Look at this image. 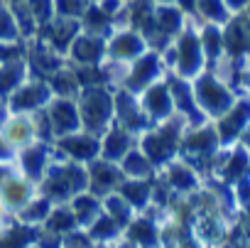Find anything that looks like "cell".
Here are the masks:
<instances>
[{
  "instance_id": "cell-45",
  "label": "cell",
  "mask_w": 250,
  "mask_h": 248,
  "mask_svg": "<svg viewBox=\"0 0 250 248\" xmlns=\"http://www.w3.org/2000/svg\"><path fill=\"white\" fill-rule=\"evenodd\" d=\"M152 3H157V5H162V3H177V0H152Z\"/></svg>"
},
{
  "instance_id": "cell-25",
  "label": "cell",
  "mask_w": 250,
  "mask_h": 248,
  "mask_svg": "<svg viewBox=\"0 0 250 248\" xmlns=\"http://www.w3.org/2000/svg\"><path fill=\"white\" fill-rule=\"evenodd\" d=\"M37 226H27L18 219H8L0 226V248H32L37 243Z\"/></svg>"
},
{
  "instance_id": "cell-7",
  "label": "cell",
  "mask_w": 250,
  "mask_h": 248,
  "mask_svg": "<svg viewBox=\"0 0 250 248\" xmlns=\"http://www.w3.org/2000/svg\"><path fill=\"white\" fill-rule=\"evenodd\" d=\"M167 74H169V67L165 62V54L157 49H147L145 54H140L135 62L128 64V71H125V79H123V89L140 96L147 86L165 79Z\"/></svg>"
},
{
  "instance_id": "cell-26",
  "label": "cell",
  "mask_w": 250,
  "mask_h": 248,
  "mask_svg": "<svg viewBox=\"0 0 250 248\" xmlns=\"http://www.w3.org/2000/svg\"><path fill=\"white\" fill-rule=\"evenodd\" d=\"M157 177V175H155ZM155 177L152 180H128L125 177L123 184L118 187V192L128 199V204L140 214L152 209V192H155Z\"/></svg>"
},
{
  "instance_id": "cell-17",
  "label": "cell",
  "mask_w": 250,
  "mask_h": 248,
  "mask_svg": "<svg viewBox=\"0 0 250 248\" xmlns=\"http://www.w3.org/2000/svg\"><path fill=\"white\" fill-rule=\"evenodd\" d=\"M108 59V42L105 37L91 35V32H79L66 52V62L71 67H96Z\"/></svg>"
},
{
  "instance_id": "cell-2",
  "label": "cell",
  "mask_w": 250,
  "mask_h": 248,
  "mask_svg": "<svg viewBox=\"0 0 250 248\" xmlns=\"http://www.w3.org/2000/svg\"><path fill=\"white\" fill-rule=\"evenodd\" d=\"M37 189H40V194H44L52 204H69L76 194H81V192L88 189L86 165L54 158V162L47 167L44 177L40 180Z\"/></svg>"
},
{
  "instance_id": "cell-31",
  "label": "cell",
  "mask_w": 250,
  "mask_h": 248,
  "mask_svg": "<svg viewBox=\"0 0 250 248\" xmlns=\"http://www.w3.org/2000/svg\"><path fill=\"white\" fill-rule=\"evenodd\" d=\"M52 209H54V204L44 197V194H40V189H37V194L15 214V216H10V219H18V221H22V224H27V226H42L44 221H47V216L52 214Z\"/></svg>"
},
{
  "instance_id": "cell-14",
  "label": "cell",
  "mask_w": 250,
  "mask_h": 248,
  "mask_svg": "<svg viewBox=\"0 0 250 248\" xmlns=\"http://www.w3.org/2000/svg\"><path fill=\"white\" fill-rule=\"evenodd\" d=\"M162 221H165L162 211H155V209L140 211L123 228V236L133 241L138 248H157L162 243Z\"/></svg>"
},
{
  "instance_id": "cell-12",
  "label": "cell",
  "mask_w": 250,
  "mask_h": 248,
  "mask_svg": "<svg viewBox=\"0 0 250 248\" xmlns=\"http://www.w3.org/2000/svg\"><path fill=\"white\" fill-rule=\"evenodd\" d=\"M216 126V133L221 138V145L223 148H230L238 143V138L243 135V131L250 126V96L248 93H240L235 98V103L213 120Z\"/></svg>"
},
{
  "instance_id": "cell-6",
  "label": "cell",
  "mask_w": 250,
  "mask_h": 248,
  "mask_svg": "<svg viewBox=\"0 0 250 248\" xmlns=\"http://www.w3.org/2000/svg\"><path fill=\"white\" fill-rule=\"evenodd\" d=\"M194 96H196V103L201 108V113L208 118V120H216L218 115H223L233 103L235 98L240 96V91L235 86H230L228 81H223L216 71L211 69H204L194 81Z\"/></svg>"
},
{
  "instance_id": "cell-16",
  "label": "cell",
  "mask_w": 250,
  "mask_h": 248,
  "mask_svg": "<svg viewBox=\"0 0 250 248\" xmlns=\"http://www.w3.org/2000/svg\"><path fill=\"white\" fill-rule=\"evenodd\" d=\"M140 106L147 115V120L152 123H162V120H169L172 115H177V108H174V98H172V89H169V79H160L155 81L152 86H147L143 93H140Z\"/></svg>"
},
{
  "instance_id": "cell-15",
  "label": "cell",
  "mask_w": 250,
  "mask_h": 248,
  "mask_svg": "<svg viewBox=\"0 0 250 248\" xmlns=\"http://www.w3.org/2000/svg\"><path fill=\"white\" fill-rule=\"evenodd\" d=\"M115 123L123 128H128L138 138L152 126L143 111V106H140V96L123 89V86L115 89Z\"/></svg>"
},
{
  "instance_id": "cell-20",
  "label": "cell",
  "mask_w": 250,
  "mask_h": 248,
  "mask_svg": "<svg viewBox=\"0 0 250 248\" xmlns=\"http://www.w3.org/2000/svg\"><path fill=\"white\" fill-rule=\"evenodd\" d=\"M223 45H226V57L233 59L238 67H245L250 62V27L240 13H235L223 25Z\"/></svg>"
},
{
  "instance_id": "cell-3",
  "label": "cell",
  "mask_w": 250,
  "mask_h": 248,
  "mask_svg": "<svg viewBox=\"0 0 250 248\" xmlns=\"http://www.w3.org/2000/svg\"><path fill=\"white\" fill-rule=\"evenodd\" d=\"M189 123L182 115H172L169 120L155 123L150 126L140 138L138 145L143 148V153L152 160V165L157 167V172L169 165L174 158H179V148H182V135L187 131Z\"/></svg>"
},
{
  "instance_id": "cell-4",
  "label": "cell",
  "mask_w": 250,
  "mask_h": 248,
  "mask_svg": "<svg viewBox=\"0 0 250 248\" xmlns=\"http://www.w3.org/2000/svg\"><path fill=\"white\" fill-rule=\"evenodd\" d=\"M221 150H223V145H221V138L216 133L213 120H204V123H196V126H187V131L182 135L179 158H184L204 177H208Z\"/></svg>"
},
{
  "instance_id": "cell-10",
  "label": "cell",
  "mask_w": 250,
  "mask_h": 248,
  "mask_svg": "<svg viewBox=\"0 0 250 248\" xmlns=\"http://www.w3.org/2000/svg\"><path fill=\"white\" fill-rule=\"evenodd\" d=\"M105 42H108V62H118V64H130L150 49L145 35H140L128 25L115 27Z\"/></svg>"
},
{
  "instance_id": "cell-11",
  "label": "cell",
  "mask_w": 250,
  "mask_h": 248,
  "mask_svg": "<svg viewBox=\"0 0 250 248\" xmlns=\"http://www.w3.org/2000/svg\"><path fill=\"white\" fill-rule=\"evenodd\" d=\"M157 175L165 180V184L169 187V192L174 197H191L204 187V175L191 162H187L184 158H174Z\"/></svg>"
},
{
  "instance_id": "cell-30",
  "label": "cell",
  "mask_w": 250,
  "mask_h": 248,
  "mask_svg": "<svg viewBox=\"0 0 250 248\" xmlns=\"http://www.w3.org/2000/svg\"><path fill=\"white\" fill-rule=\"evenodd\" d=\"M47 81H49V86H52V93L59 96V98H76V96L81 93V81H79V76H76V69H74L69 62L62 64Z\"/></svg>"
},
{
  "instance_id": "cell-43",
  "label": "cell",
  "mask_w": 250,
  "mask_h": 248,
  "mask_svg": "<svg viewBox=\"0 0 250 248\" xmlns=\"http://www.w3.org/2000/svg\"><path fill=\"white\" fill-rule=\"evenodd\" d=\"M113 248H138V246H135L133 241H128V238L123 236V238H118V241L113 243Z\"/></svg>"
},
{
  "instance_id": "cell-41",
  "label": "cell",
  "mask_w": 250,
  "mask_h": 248,
  "mask_svg": "<svg viewBox=\"0 0 250 248\" xmlns=\"http://www.w3.org/2000/svg\"><path fill=\"white\" fill-rule=\"evenodd\" d=\"M226 5H228L230 13L235 15V13H243V10L250 5V0H226Z\"/></svg>"
},
{
  "instance_id": "cell-28",
  "label": "cell",
  "mask_w": 250,
  "mask_h": 248,
  "mask_svg": "<svg viewBox=\"0 0 250 248\" xmlns=\"http://www.w3.org/2000/svg\"><path fill=\"white\" fill-rule=\"evenodd\" d=\"M69 206H71V211H74V216H76V221H79L81 228H88L103 214V199L96 197V194H91L88 189L81 192V194H76L69 202Z\"/></svg>"
},
{
  "instance_id": "cell-29",
  "label": "cell",
  "mask_w": 250,
  "mask_h": 248,
  "mask_svg": "<svg viewBox=\"0 0 250 248\" xmlns=\"http://www.w3.org/2000/svg\"><path fill=\"white\" fill-rule=\"evenodd\" d=\"M199 37L204 45V54L208 67H213L218 59L226 57V45H223V25H213V23H201L199 25Z\"/></svg>"
},
{
  "instance_id": "cell-32",
  "label": "cell",
  "mask_w": 250,
  "mask_h": 248,
  "mask_svg": "<svg viewBox=\"0 0 250 248\" xmlns=\"http://www.w3.org/2000/svg\"><path fill=\"white\" fill-rule=\"evenodd\" d=\"M42 228H47V231H52V233H57V236L64 238L66 233H71L74 228H79V221H76V216H74V211H71L69 204H54V209L47 216V221L42 224Z\"/></svg>"
},
{
  "instance_id": "cell-1",
  "label": "cell",
  "mask_w": 250,
  "mask_h": 248,
  "mask_svg": "<svg viewBox=\"0 0 250 248\" xmlns=\"http://www.w3.org/2000/svg\"><path fill=\"white\" fill-rule=\"evenodd\" d=\"M199 25L201 23L189 20L187 27L174 37V42L165 52V62L169 67V74L182 76L187 81H194L204 69H208L204 45H201V37H199Z\"/></svg>"
},
{
  "instance_id": "cell-27",
  "label": "cell",
  "mask_w": 250,
  "mask_h": 248,
  "mask_svg": "<svg viewBox=\"0 0 250 248\" xmlns=\"http://www.w3.org/2000/svg\"><path fill=\"white\" fill-rule=\"evenodd\" d=\"M120 170H123V175L128 177V180H152L155 175H157V167L152 165V160L143 153V148L140 145H135L128 155H125L120 162Z\"/></svg>"
},
{
  "instance_id": "cell-38",
  "label": "cell",
  "mask_w": 250,
  "mask_h": 248,
  "mask_svg": "<svg viewBox=\"0 0 250 248\" xmlns=\"http://www.w3.org/2000/svg\"><path fill=\"white\" fill-rule=\"evenodd\" d=\"M91 236H88V231L86 228H74L71 233H66L64 238H62V248H91Z\"/></svg>"
},
{
  "instance_id": "cell-23",
  "label": "cell",
  "mask_w": 250,
  "mask_h": 248,
  "mask_svg": "<svg viewBox=\"0 0 250 248\" xmlns=\"http://www.w3.org/2000/svg\"><path fill=\"white\" fill-rule=\"evenodd\" d=\"M0 138H3L15 153L30 143H35V126L30 113H8L0 120Z\"/></svg>"
},
{
  "instance_id": "cell-46",
  "label": "cell",
  "mask_w": 250,
  "mask_h": 248,
  "mask_svg": "<svg viewBox=\"0 0 250 248\" xmlns=\"http://www.w3.org/2000/svg\"><path fill=\"white\" fill-rule=\"evenodd\" d=\"M32 248H40V246H37V243H35V246H32Z\"/></svg>"
},
{
  "instance_id": "cell-9",
  "label": "cell",
  "mask_w": 250,
  "mask_h": 248,
  "mask_svg": "<svg viewBox=\"0 0 250 248\" xmlns=\"http://www.w3.org/2000/svg\"><path fill=\"white\" fill-rule=\"evenodd\" d=\"M54 155L62 158V160L88 165L96 158H101V135H93V133L81 128L71 135H64V138L54 140Z\"/></svg>"
},
{
  "instance_id": "cell-40",
  "label": "cell",
  "mask_w": 250,
  "mask_h": 248,
  "mask_svg": "<svg viewBox=\"0 0 250 248\" xmlns=\"http://www.w3.org/2000/svg\"><path fill=\"white\" fill-rule=\"evenodd\" d=\"M238 86H240V93H248L250 96V62L240 69V84Z\"/></svg>"
},
{
  "instance_id": "cell-18",
  "label": "cell",
  "mask_w": 250,
  "mask_h": 248,
  "mask_svg": "<svg viewBox=\"0 0 250 248\" xmlns=\"http://www.w3.org/2000/svg\"><path fill=\"white\" fill-rule=\"evenodd\" d=\"M86 175H88V192L101 197V199L113 194V192H118V187L125 180L120 165L110 162V160H103V158H96L93 162H88L86 165Z\"/></svg>"
},
{
  "instance_id": "cell-22",
  "label": "cell",
  "mask_w": 250,
  "mask_h": 248,
  "mask_svg": "<svg viewBox=\"0 0 250 248\" xmlns=\"http://www.w3.org/2000/svg\"><path fill=\"white\" fill-rule=\"evenodd\" d=\"M135 145H138V135H133L128 128L118 126L115 120L101 133V158L103 160L120 162Z\"/></svg>"
},
{
  "instance_id": "cell-21",
  "label": "cell",
  "mask_w": 250,
  "mask_h": 248,
  "mask_svg": "<svg viewBox=\"0 0 250 248\" xmlns=\"http://www.w3.org/2000/svg\"><path fill=\"white\" fill-rule=\"evenodd\" d=\"M47 115H49V123H52V131H54V140L81 131V113H79L76 98L54 96L47 103Z\"/></svg>"
},
{
  "instance_id": "cell-8",
  "label": "cell",
  "mask_w": 250,
  "mask_h": 248,
  "mask_svg": "<svg viewBox=\"0 0 250 248\" xmlns=\"http://www.w3.org/2000/svg\"><path fill=\"white\" fill-rule=\"evenodd\" d=\"M52 98H54V93H52L49 81L42 76H30L20 89H15L8 96L5 106H8V113H35V111L44 108Z\"/></svg>"
},
{
  "instance_id": "cell-19",
  "label": "cell",
  "mask_w": 250,
  "mask_h": 248,
  "mask_svg": "<svg viewBox=\"0 0 250 248\" xmlns=\"http://www.w3.org/2000/svg\"><path fill=\"white\" fill-rule=\"evenodd\" d=\"M37 194V182L25 177L22 172H13L3 184H0V204L5 209V216H15L32 197Z\"/></svg>"
},
{
  "instance_id": "cell-34",
  "label": "cell",
  "mask_w": 250,
  "mask_h": 248,
  "mask_svg": "<svg viewBox=\"0 0 250 248\" xmlns=\"http://www.w3.org/2000/svg\"><path fill=\"white\" fill-rule=\"evenodd\" d=\"M86 231H88V236H91L93 243H115L118 238H123V226L115 219H110L105 211Z\"/></svg>"
},
{
  "instance_id": "cell-5",
  "label": "cell",
  "mask_w": 250,
  "mask_h": 248,
  "mask_svg": "<svg viewBox=\"0 0 250 248\" xmlns=\"http://www.w3.org/2000/svg\"><path fill=\"white\" fill-rule=\"evenodd\" d=\"M81 128L101 135L110 123L115 120V89L110 86H86L76 96Z\"/></svg>"
},
{
  "instance_id": "cell-48",
  "label": "cell",
  "mask_w": 250,
  "mask_h": 248,
  "mask_svg": "<svg viewBox=\"0 0 250 248\" xmlns=\"http://www.w3.org/2000/svg\"><path fill=\"white\" fill-rule=\"evenodd\" d=\"M0 226H3V224H0Z\"/></svg>"
},
{
  "instance_id": "cell-33",
  "label": "cell",
  "mask_w": 250,
  "mask_h": 248,
  "mask_svg": "<svg viewBox=\"0 0 250 248\" xmlns=\"http://www.w3.org/2000/svg\"><path fill=\"white\" fill-rule=\"evenodd\" d=\"M199 18V23H213V25H226L233 13L226 5V0H196V10H194V20Z\"/></svg>"
},
{
  "instance_id": "cell-24",
  "label": "cell",
  "mask_w": 250,
  "mask_h": 248,
  "mask_svg": "<svg viewBox=\"0 0 250 248\" xmlns=\"http://www.w3.org/2000/svg\"><path fill=\"white\" fill-rule=\"evenodd\" d=\"M30 76H32V69H30L27 54H25V57H13V59L0 62V98L8 101V96H10L15 89H20Z\"/></svg>"
},
{
  "instance_id": "cell-42",
  "label": "cell",
  "mask_w": 250,
  "mask_h": 248,
  "mask_svg": "<svg viewBox=\"0 0 250 248\" xmlns=\"http://www.w3.org/2000/svg\"><path fill=\"white\" fill-rule=\"evenodd\" d=\"M238 145H243V148H245V150L250 153V126H248V128L243 131V135L238 138Z\"/></svg>"
},
{
  "instance_id": "cell-36",
  "label": "cell",
  "mask_w": 250,
  "mask_h": 248,
  "mask_svg": "<svg viewBox=\"0 0 250 248\" xmlns=\"http://www.w3.org/2000/svg\"><path fill=\"white\" fill-rule=\"evenodd\" d=\"M15 42H25L20 25H18V18H15L10 5L0 3V45H15Z\"/></svg>"
},
{
  "instance_id": "cell-47",
  "label": "cell",
  "mask_w": 250,
  "mask_h": 248,
  "mask_svg": "<svg viewBox=\"0 0 250 248\" xmlns=\"http://www.w3.org/2000/svg\"><path fill=\"white\" fill-rule=\"evenodd\" d=\"M157 248H165V246H157Z\"/></svg>"
},
{
  "instance_id": "cell-13",
  "label": "cell",
  "mask_w": 250,
  "mask_h": 248,
  "mask_svg": "<svg viewBox=\"0 0 250 248\" xmlns=\"http://www.w3.org/2000/svg\"><path fill=\"white\" fill-rule=\"evenodd\" d=\"M54 143H44V140H35L25 148H20L13 158L15 170L22 172L25 177H30L32 182L40 184V180L44 177L47 167L54 162Z\"/></svg>"
},
{
  "instance_id": "cell-35",
  "label": "cell",
  "mask_w": 250,
  "mask_h": 248,
  "mask_svg": "<svg viewBox=\"0 0 250 248\" xmlns=\"http://www.w3.org/2000/svg\"><path fill=\"white\" fill-rule=\"evenodd\" d=\"M103 211L110 216V219H115L123 228L128 226L130 221H133V216L138 214L130 204H128V199H125L120 192H113V194H108V197H103Z\"/></svg>"
},
{
  "instance_id": "cell-44",
  "label": "cell",
  "mask_w": 250,
  "mask_h": 248,
  "mask_svg": "<svg viewBox=\"0 0 250 248\" xmlns=\"http://www.w3.org/2000/svg\"><path fill=\"white\" fill-rule=\"evenodd\" d=\"M91 248H113V243H91Z\"/></svg>"
},
{
  "instance_id": "cell-39",
  "label": "cell",
  "mask_w": 250,
  "mask_h": 248,
  "mask_svg": "<svg viewBox=\"0 0 250 248\" xmlns=\"http://www.w3.org/2000/svg\"><path fill=\"white\" fill-rule=\"evenodd\" d=\"M233 194H235L240 211H250V175H245L243 180H238L233 184Z\"/></svg>"
},
{
  "instance_id": "cell-37",
  "label": "cell",
  "mask_w": 250,
  "mask_h": 248,
  "mask_svg": "<svg viewBox=\"0 0 250 248\" xmlns=\"http://www.w3.org/2000/svg\"><path fill=\"white\" fill-rule=\"evenodd\" d=\"M91 3L93 0H54V13H57V18H66V20L81 23V18L86 15Z\"/></svg>"
}]
</instances>
